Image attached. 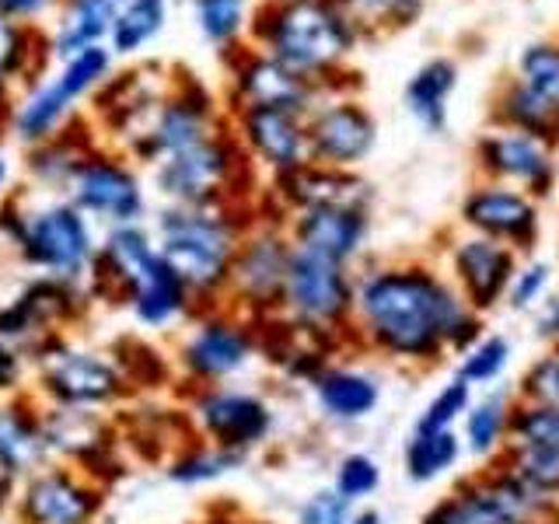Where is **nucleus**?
Returning a JSON list of instances; mask_svg holds the SVG:
<instances>
[{"label": "nucleus", "instance_id": "6", "mask_svg": "<svg viewBox=\"0 0 559 524\" xmlns=\"http://www.w3.org/2000/svg\"><path fill=\"white\" fill-rule=\"evenodd\" d=\"M255 39L297 74H319L349 46L346 17L332 0H273L255 17Z\"/></svg>", "mask_w": 559, "mask_h": 524}, {"label": "nucleus", "instance_id": "41", "mask_svg": "<svg viewBox=\"0 0 559 524\" xmlns=\"http://www.w3.org/2000/svg\"><path fill=\"white\" fill-rule=\"evenodd\" d=\"M451 84H454V74L448 63H430L427 70H419L409 84V92H406L409 109L419 122H427L430 130L444 127V102H448Z\"/></svg>", "mask_w": 559, "mask_h": 524}, {"label": "nucleus", "instance_id": "44", "mask_svg": "<svg viewBox=\"0 0 559 524\" xmlns=\"http://www.w3.org/2000/svg\"><path fill=\"white\" fill-rule=\"evenodd\" d=\"M245 0H192V17L206 43L231 46L245 25Z\"/></svg>", "mask_w": 559, "mask_h": 524}, {"label": "nucleus", "instance_id": "45", "mask_svg": "<svg viewBox=\"0 0 559 524\" xmlns=\"http://www.w3.org/2000/svg\"><path fill=\"white\" fill-rule=\"evenodd\" d=\"M497 462H503L524 483H532L538 493H546L552 503H559V454L532 451V448H507Z\"/></svg>", "mask_w": 559, "mask_h": 524}, {"label": "nucleus", "instance_id": "42", "mask_svg": "<svg viewBox=\"0 0 559 524\" xmlns=\"http://www.w3.org/2000/svg\"><path fill=\"white\" fill-rule=\"evenodd\" d=\"M332 489L354 507L367 503L381 489V465L367 451H346L332 468Z\"/></svg>", "mask_w": 559, "mask_h": 524}, {"label": "nucleus", "instance_id": "39", "mask_svg": "<svg viewBox=\"0 0 559 524\" xmlns=\"http://www.w3.org/2000/svg\"><path fill=\"white\" fill-rule=\"evenodd\" d=\"M514 357V346L503 332H486V336L468 346L462 357H454V378H462L472 389H497Z\"/></svg>", "mask_w": 559, "mask_h": 524}, {"label": "nucleus", "instance_id": "57", "mask_svg": "<svg viewBox=\"0 0 559 524\" xmlns=\"http://www.w3.org/2000/svg\"><path fill=\"white\" fill-rule=\"evenodd\" d=\"M14 162H11V154L0 147V210L8 206V200L14 196Z\"/></svg>", "mask_w": 559, "mask_h": 524}, {"label": "nucleus", "instance_id": "55", "mask_svg": "<svg viewBox=\"0 0 559 524\" xmlns=\"http://www.w3.org/2000/svg\"><path fill=\"white\" fill-rule=\"evenodd\" d=\"M14 102H17V84H11L8 78H0V140L8 136V127H11V112H14Z\"/></svg>", "mask_w": 559, "mask_h": 524}, {"label": "nucleus", "instance_id": "59", "mask_svg": "<svg viewBox=\"0 0 559 524\" xmlns=\"http://www.w3.org/2000/svg\"><path fill=\"white\" fill-rule=\"evenodd\" d=\"M11 497H14V483H8L4 476H0V514L11 507Z\"/></svg>", "mask_w": 559, "mask_h": 524}, {"label": "nucleus", "instance_id": "46", "mask_svg": "<svg viewBox=\"0 0 559 524\" xmlns=\"http://www.w3.org/2000/svg\"><path fill=\"white\" fill-rule=\"evenodd\" d=\"M518 402H532V406L559 409V346H549L546 354L535 357L514 389Z\"/></svg>", "mask_w": 559, "mask_h": 524}, {"label": "nucleus", "instance_id": "54", "mask_svg": "<svg viewBox=\"0 0 559 524\" xmlns=\"http://www.w3.org/2000/svg\"><path fill=\"white\" fill-rule=\"evenodd\" d=\"M535 336L549 346L559 343V290L535 308Z\"/></svg>", "mask_w": 559, "mask_h": 524}, {"label": "nucleus", "instance_id": "23", "mask_svg": "<svg viewBox=\"0 0 559 524\" xmlns=\"http://www.w3.org/2000/svg\"><path fill=\"white\" fill-rule=\"evenodd\" d=\"M52 462L43 406L32 392L0 398V476L22 483Z\"/></svg>", "mask_w": 559, "mask_h": 524}, {"label": "nucleus", "instance_id": "24", "mask_svg": "<svg viewBox=\"0 0 559 524\" xmlns=\"http://www.w3.org/2000/svg\"><path fill=\"white\" fill-rule=\"evenodd\" d=\"M287 235L294 249L354 266L367 245V235H371V217H367V210L354 206H319L294 214L287 224Z\"/></svg>", "mask_w": 559, "mask_h": 524}, {"label": "nucleus", "instance_id": "21", "mask_svg": "<svg viewBox=\"0 0 559 524\" xmlns=\"http://www.w3.org/2000/svg\"><path fill=\"white\" fill-rule=\"evenodd\" d=\"M462 221L472 235L493 238L507 249H532L538 238V206L528 192L507 186H479L462 203Z\"/></svg>", "mask_w": 559, "mask_h": 524}, {"label": "nucleus", "instance_id": "28", "mask_svg": "<svg viewBox=\"0 0 559 524\" xmlns=\"http://www.w3.org/2000/svg\"><path fill=\"white\" fill-rule=\"evenodd\" d=\"M483 168L500 182L521 186L528 196H546L552 186V157L538 136L532 133H500L483 140L479 147Z\"/></svg>", "mask_w": 559, "mask_h": 524}, {"label": "nucleus", "instance_id": "34", "mask_svg": "<svg viewBox=\"0 0 559 524\" xmlns=\"http://www.w3.org/2000/svg\"><path fill=\"white\" fill-rule=\"evenodd\" d=\"M465 454V444L459 430H430V427H413V433L402 444V472L416 486H430L444 479L451 468H459Z\"/></svg>", "mask_w": 559, "mask_h": 524}, {"label": "nucleus", "instance_id": "16", "mask_svg": "<svg viewBox=\"0 0 559 524\" xmlns=\"http://www.w3.org/2000/svg\"><path fill=\"white\" fill-rule=\"evenodd\" d=\"M171 81L175 70H165L162 63H136L105 81L102 92L92 98V122L102 144L127 154L136 144V136L144 133L157 102L168 95Z\"/></svg>", "mask_w": 559, "mask_h": 524}, {"label": "nucleus", "instance_id": "43", "mask_svg": "<svg viewBox=\"0 0 559 524\" xmlns=\"http://www.w3.org/2000/svg\"><path fill=\"white\" fill-rule=\"evenodd\" d=\"M472 398H476V389L465 384L462 378H448L441 389L430 395V402L419 413L416 427H430V430H459L462 419L472 406Z\"/></svg>", "mask_w": 559, "mask_h": 524}, {"label": "nucleus", "instance_id": "13", "mask_svg": "<svg viewBox=\"0 0 559 524\" xmlns=\"http://www.w3.org/2000/svg\"><path fill=\"white\" fill-rule=\"evenodd\" d=\"M290 255H294V241L287 235V227H280L273 221H252L245 227L241 245L235 252L231 284H227L224 305L252 322L280 314Z\"/></svg>", "mask_w": 559, "mask_h": 524}, {"label": "nucleus", "instance_id": "7", "mask_svg": "<svg viewBox=\"0 0 559 524\" xmlns=\"http://www.w3.org/2000/svg\"><path fill=\"white\" fill-rule=\"evenodd\" d=\"M259 357L255 322L235 308H200L186 322L179 346H175V374L182 389H206V384H231Z\"/></svg>", "mask_w": 559, "mask_h": 524}, {"label": "nucleus", "instance_id": "35", "mask_svg": "<svg viewBox=\"0 0 559 524\" xmlns=\"http://www.w3.org/2000/svg\"><path fill=\"white\" fill-rule=\"evenodd\" d=\"M49 60V32L0 14V78H8L22 92L25 84L46 74Z\"/></svg>", "mask_w": 559, "mask_h": 524}, {"label": "nucleus", "instance_id": "12", "mask_svg": "<svg viewBox=\"0 0 559 524\" xmlns=\"http://www.w3.org/2000/svg\"><path fill=\"white\" fill-rule=\"evenodd\" d=\"M63 200H70L87 221L102 227L140 224L147 221L151 210L147 182L136 162L109 144H98L78 165L63 189Z\"/></svg>", "mask_w": 559, "mask_h": 524}, {"label": "nucleus", "instance_id": "15", "mask_svg": "<svg viewBox=\"0 0 559 524\" xmlns=\"http://www.w3.org/2000/svg\"><path fill=\"white\" fill-rule=\"evenodd\" d=\"M224 130V119L217 116V105L210 98V92L192 81L189 74H175L168 95L157 102L154 116L147 119L144 133L136 136V144L127 151V157H133L136 165L154 168L165 157L179 154L192 144H200L210 133Z\"/></svg>", "mask_w": 559, "mask_h": 524}, {"label": "nucleus", "instance_id": "32", "mask_svg": "<svg viewBox=\"0 0 559 524\" xmlns=\"http://www.w3.org/2000/svg\"><path fill=\"white\" fill-rule=\"evenodd\" d=\"M511 416L514 395L503 389H483V395L472 398V406L462 419V444L465 454L476 462H497L511 444Z\"/></svg>", "mask_w": 559, "mask_h": 524}, {"label": "nucleus", "instance_id": "25", "mask_svg": "<svg viewBox=\"0 0 559 524\" xmlns=\"http://www.w3.org/2000/svg\"><path fill=\"white\" fill-rule=\"evenodd\" d=\"M273 196L284 203L290 217L319 206H354V210L371 206V189H367L364 179H357L349 168H329L314 162L273 179Z\"/></svg>", "mask_w": 559, "mask_h": 524}, {"label": "nucleus", "instance_id": "52", "mask_svg": "<svg viewBox=\"0 0 559 524\" xmlns=\"http://www.w3.org/2000/svg\"><path fill=\"white\" fill-rule=\"evenodd\" d=\"M486 314H479V311H465L459 322H454V329H451V336H448V357H462L468 346H476L483 336H486Z\"/></svg>", "mask_w": 559, "mask_h": 524}, {"label": "nucleus", "instance_id": "4", "mask_svg": "<svg viewBox=\"0 0 559 524\" xmlns=\"http://www.w3.org/2000/svg\"><path fill=\"white\" fill-rule=\"evenodd\" d=\"M112 74L116 57L109 46H87L74 57L57 60L52 74L35 78L17 92L8 136L22 147H35L43 140L57 136L74 119H81V102L95 98Z\"/></svg>", "mask_w": 559, "mask_h": 524}, {"label": "nucleus", "instance_id": "36", "mask_svg": "<svg viewBox=\"0 0 559 524\" xmlns=\"http://www.w3.org/2000/svg\"><path fill=\"white\" fill-rule=\"evenodd\" d=\"M245 462H249L245 454L224 451L217 444H206L200 437H192V441H186L179 451H171L165 458V479L186 489H200L235 476Z\"/></svg>", "mask_w": 559, "mask_h": 524}, {"label": "nucleus", "instance_id": "17", "mask_svg": "<svg viewBox=\"0 0 559 524\" xmlns=\"http://www.w3.org/2000/svg\"><path fill=\"white\" fill-rule=\"evenodd\" d=\"M43 419L52 462L74 465L105 486L122 476V433L109 413L43 406Z\"/></svg>", "mask_w": 559, "mask_h": 524}, {"label": "nucleus", "instance_id": "9", "mask_svg": "<svg viewBox=\"0 0 559 524\" xmlns=\"http://www.w3.org/2000/svg\"><path fill=\"white\" fill-rule=\"evenodd\" d=\"M354 294H357V276L349 266L294 249L280 314L308 332H322V336H336L349 343Z\"/></svg>", "mask_w": 559, "mask_h": 524}, {"label": "nucleus", "instance_id": "51", "mask_svg": "<svg viewBox=\"0 0 559 524\" xmlns=\"http://www.w3.org/2000/svg\"><path fill=\"white\" fill-rule=\"evenodd\" d=\"M28 371H32V364H28V357L22 354V349L0 340V398L22 395Z\"/></svg>", "mask_w": 559, "mask_h": 524}, {"label": "nucleus", "instance_id": "33", "mask_svg": "<svg viewBox=\"0 0 559 524\" xmlns=\"http://www.w3.org/2000/svg\"><path fill=\"white\" fill-rule=\"evenodd\" d=\"M486 493L493 497L503 514L518 524H559V503H552L546 493H538L532 483H524L518 472H511L503 462H489L476 472Z\"/></svg>", "mask_w": 559, "mask_h": 524}, {"label": "nucleus", "instance_id": "18", "mask_svg": "<svg viewBox=\"0 0 559 524\" xmlns=\"http://www.w3.org/2000/svg\"><path fill=\"white\" fill-rule=\"evenodd\" d=\"M157 262H162V252H157V238L147 221L105 227L98 238L95 270L87 279V294H92V301L127 308L136 284Z\"/></svg>", "mask_w": 559, "mask_h": 524}, {"label": "nucleus", "instance_id": "1", "mask_svg": "<svg viewBox=\"0 0 559 524\" xmlns=\"http://www.w3.org/2000/svg\"><path fill=\"white\" fill-rule=\"evenodd\" d=\"M468 311L451 279L419 262L374 266L357 276L349 346L399 367H437L448 357V336Z\"/></svg>", "mask_w": 559, "mask_h": 524}, {"label": "nucleus", "instance_id": "19", "mask_svg": "<svg viewBox=\"0 0 559 524\" xmlns=\"http://www.w3.org/2000/svg\"><path fill=\"white\" fill-rule=\"evenodd\" d=\"M235 140L252 165H262L273 179L311 162L308 116L284 109H245L235 112Z\"/></svg>", "mask_w": 559, "mask_h": 524}, {"label": "nucleus", "instance_id": "47", "mask_svg": "<svg viewBox=\"0 0 559 524\" xmlns=\"http://www.w3.org/2000/svg\"><path fill=\"white\" fill-rule=\"evenodd\" d=\"M552 294V266L549 262H521L511 290H507V305L514 311H535Z\"/></svg>", "mask_w": 559, "mask_h": 524}, {"label": "nucleus", "instance_id": "31", "mask_svg": "<svg viewBox=\"0 0 559 524\" xmlns=\"http://www.w3.org/2000/svg\"><path fill=\"white\" fill-rule=\"evenodd\" d=\"M122 4L127 0H60L57 25L49 32L52 60L74 57L87 46H105Z\"/></svg>", "mask_w": 559, "mask_h": 524}, {"label": "nucleus", "instance_id": "3", "mask_svg": "<svg viewBox=\"0 0 559 524\" xmlns=\"http://www.w3.org/2000/svg\"><path fill=\"white\" fill-rule=\"evenodd\" d=\"M98 231L81 210L63 196L14 192L0 210V249H8L35 276L87 287L98 255Z\"/></svg>", "mask_w": 559, "mask_h": 524}, {"label": "nucleus", "instance_id": "50", "mask_svg": "<svg viewBox=\"0 0 559 524\" xmlns=\"http://www.w3.org/2000/svg\"><path fill=\"white\" fill-rule=\"evenodd\" d=\"M524 74H528L532 92L559 109V52L546 49V46H535L528 57H524Z\"/></svg>", "mask_w": 559, "mask_h": 524}, {"label": "nucleus", "instance_id": "27", "mask_svg": "<svg viewBox=\"0 0 559 524\" xmlns=\"http://www.w3.org/2000/svg\"><path fill=\"white\" fill-rule=\"evenodd\" d=\"M102 144V136L95 130L92 119H74L67 130L57 136L43 140V144L25 147V179L35 186L39 196H63V189L70 182V175L78 171V165L87 154Z\"/></svg>", "mask_w": 559, "mask_h": 524}, {"label": "nucleus", "instance_id": "20", "mask_svg": "<svg viewBox=\"0 0 559 524\" xmlns=\"http://www.w3.org/2000/svg\"><path fill=\"white\" fill-rule=\"evenodd\" d=\"M518 266L521 262L514 249L493 238L468 235L451 249V287L462 294L472 311L489 314L507 301Z\"/></svg>", "mask_w": 559, "mask_h": 524}, {"label": "nucleus", "instance_id": "61", "mask_svg": "<svg viewBox=\"0 0 559 524\" xmlns=\"http://www.w3.org/2000/svg\"><path fill=\"white\" fill-rule=\"evenodd\" d=\"M556 346H559V343H556Z\"/></svg>", "mask_w": 559, "mask_h": 524}, {"label": "nucleus", "instance_id": "58", "mask_svg": "<svg viewBox=\"0 0 559 524\" xmlns=\"http://www.w3.org/2000/svg\"><path fill=\"white\" fill-rule=\"evenodd\" d=\"M349 524H389V517H384L381 511H374V507H357V514Z\"/></svg>", "mask_w": 559, "mask_h": 524}, {"label": "nucleus", "instance_id": "38", "mask_svg": "<svg viewBox=\"0 0 559 524\" xmlns=\"http://www.w3.org/2000/svg\"><path fill=\"white\" fill-rule=\"evenodd\" d=\"M419 524H518L503 514V507L486 493V486L472 472L468 479L444 493L441 500H433Z\"/></svg>", "mask_w": 559, "mask_h": 524}, {"label": "nucleus", "instance_id": "40", "mask_svg": "<svg viewBox=\"0 0 559 524\" xmlns=\"http://www.w3.org/2000/svg\"><path fill=\"white\" fill-rule=\"evenodd\" d=\"M511 444L514 448L546 451V454H559V409L532 406V402H518L514 398ZM511 444H507V448H511Z\"/></svg>", "mask_w": 559, "mask_h": 524}, {"label": "nucleus", "instance_id": "5", "mask_svg": "<svg viewBox=\"0 0 559 524\" xmlns=\"http://www.w3.org/2000/svg\"><path fill=\"white\" fill-rule=\"evenodd\" d=\"M32 378H35L32 395L43 406H60V409L112 413L133 395L130 381L119 371L112 354L70 343L67 336L49 343L43 354L32 357Z\"/></svg>", "mask_w": 559, "mask_h": 524}, {"label": "nucleus", "instance_id": "56", "mask_svg": "<svg viewBox=\"0 0 559 524\" xmlns=\"http://www.w3.org/2000/svg\"><path fill=\"white\" fill-rule=\"evenodd\" d=\"M360 8H367L374 17H399L413 8V0H357Z\"/></svg>", "mask_w": 559, "mask_h": 524}, {"label": "nucleus", "instance_id": "48", "mask_svg": "<svg viewBox=\"0 0 559 524\" xmlns=\"http://www.w3.org/2000/svg\"><path fill=\"white\" fill-rule=\"evenodd\" d=\"M511 119L518 122L521 133H532V136H552L559 130V109L549 105L542 95H535L532 87H524V92H514L511 95Z\"/></svg>", "mask_w": 559, "mask_h": 524}, {"label": "nucleus", "instance_id": "30", "mask_svg": "<svg viewBox=\"0 0 559 524\" xmlns=\"http://www.w3.org/2000/svg\"><path fill=\"white\" fill-rule=\"evenodd\" d=\"M130 319L144 329V332H171L186 325L192 314L200 311L197 297L189 294V287L179 276L171 273V266L162 259L157 266L140 279L136 290L127 301Z\"/></svg>", "mask_w": 559, "mask_h": 524}, {"label": "nucleus", "instance_id": "14", "mask_svg": "<svg viewBox=\"0 0 559 524\" xmlns=\"http://www.w3.org/2000/svg\"><path fill=\"white\" fill-rule=\"evenodd\" d=\"M105 503H109L105 483L74 465L49 462L14 486L8 511L14 524H98Z\"/></svg>", "mask_w": 559, "mask_h": 524}, {"label": "nucleus", "instance_id": "26", "mask_svg": "<svg viewBox=\"0 0 559 524\" xmlns=\"http://www.w3.org/2000/svg\"><path fill=\"white\" fill-rule=\"evenodd\" d=\"M308 147L314 165L354 168L374 147V122L360 105H325L308 116Z\"/></svg>", "mask_w": 559, "mask_h": 524}, {"label": "nucleus", "instance_id": "11", "mask_svg": "<svg viewBox=\"0 0 559 524\" xmlns=\"http://www.w3.org/2000/svg\"><path fill=\"white\" fill-rule=\"evenodd\" d=\"M182 416L206 444L224 451L249 454L270 441L276 427V413L266 395L238 384H206V389H182Z\"/></svg>", "mask_w": 559, "mask_h": 524}, {"label": "nucleus", "instance_id": "8", "mask_svg": "<svg viewBox=\"0 0 559 524\" xmlns=\"http://www.w3.org/2000/svg\"><path fill=\"white\" fill-rule=\"evenodd\" d=\"M245 157L235 133L217 130L200 144L165 157L151 168V186L165 203L203 206V203H238V186L249 179Z\"/></svg>", "mask_w": 559, "mask_h": 524}, {"label": "nucleus", "instance_id": "29", "mask_svg": "<svg viewBox=\"0 0 559 524\" xmlns=\"http://www.w3.org/2000/svg\"><path fill=\"white\" fill-rule=\"evenodd\" d=\"M314 406L332 424H364L381 406V384L371 371L357 364H336L332 360L325 371L311 381Z\"/></svg>", "mask_w": 559, "mask_h": 524}, {"label": "nucleus", "instance_id": "49", "mask_svg": "<svg viewBox=\"0 0 559 524\" xmlns=\"http://www.w3.org/2000/svg\"><path fill=\"white\" fill-rule=\"evenodd\" d=\"M357 514V507L343 500L332 486L314 489V493L305 497V503L297 507L294 524H349Z\"/></svg>", "mask_w": 559, "mask_h": 524}, {"label": "nucleus", "instance_id": "37", "mask_svg": "<svg viewBox=\"0 0 559 524\" xmlns=\"http://www.w3.org/2000/svg\"><path fill=\"white\" fill-rule=\"evenodd\" d=\"M168 11H171V0H127L122 11L116 14L105 46H109V52L116 60L140 57V52H144L147 46H154L157 35L165 32Z\"/></svg>", "mask_w": 559, "mask_h": 524}, {"label": "nucleus", "instance_id": "22", "mask_svg": "<svg viewBox=\"0 0 559 524\" xmlns=\"http://www.w3.org/2000/svg\"><path fill=\"white\" fill-rule=\"evenodd\" d=\"M235 112L245 109H284V112H311V78L297 74L270 52L241 57L231 78Z\"/></svg>", "mask_w": 559, "mask_h": 524}, {"label": "nucleus", "instance_id": "10", "mask_svg": "<svg viewBox=\"0 0 559 524\" xmlns=\"http://www.w3.org/2000/svg\"><path fill=\"white\" fill-rule=\"evenodd\" d=\"M92 305L87 287L32 273L17 294L0 301V340L22 349L32 364V357L43 354L49 343L63 340L67 329L78 325Z\"/></svg>", "mask_w": 559, "mask_h": 524}, {"label": "nucleus", "instance_id": "2", "mask_svg": "<svg viewBox=\"0 0 559 524\" xmlns=\"http://www.w3.org/2000/svg\"><path fill=\"white\" fill-rule=\"evenodd\" d=\"M249 224L252 217H245L238 203H165L154 214L151 231L157 238V252L197 297V305L217 308L227 301L235 252Z\"/></svg>", "mask_w": 559, "mask_h": 524}, {"label": "nucleus", "instance_id": "60", "mask_svg": "<svg viewBox=\"0 0 559 524\" xmlns=\"http://www.w3.org/2000/svg\"><path fill=\"white\" fill-rule=\"evenodd\" d=\"M231 524H273V521H255L252 517V521H231Z\"/></svg>", "mask_w": 559, "mask_h": 524}, {"label": "nucleus", "instance_id": "53", "mask_svg": "<svg viewBox=\"0 0 559 524\" xmlns=\"http://www.w3.org/2000/svg\"><path fill=\"white\" fill-rule=\"evenodd\" d=\"M60 0H0V14L14 17V22L39 25L46 14H57Z\"/></svg>", "mask_w": 559, "mask_h": 524}]
</instances>
